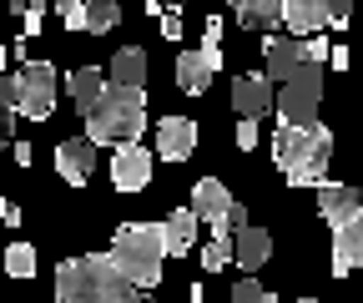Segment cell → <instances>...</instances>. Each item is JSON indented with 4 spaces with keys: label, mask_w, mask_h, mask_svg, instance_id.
<instances>
[{
    "label": "cell",
    "mask_w": 363,
    "mask_h": 303,
    "mask_svg": "<svg viewBox=\"0 0 363 303\" xmlns=\"http://www.w3.org/2000/svg\"><path fill=\"white\" fill-rule=\"evenodd\" d=\"M121 21V0H86V31L91 35H106Z\"/></svg>",
    "instance_id": "23"
},
{
    "label": "cell",
    "mask_w": 363,
    "mask_h": 303,
    "mask_svg": "<svg viewBox=\"0 0 363 303\" xmlns=\"http://www.w3.org/2000/svg\"><path fill=\"white\" fill-rule=\"evenodd\" d=\"M293 303H318V298H293Z\"/></svg>",
    "instance_id": "43"
},
{
    "label": "cell",
    "mask_w": 363,
    "mask_h": 303,
    "mask_svg": "<svg viewBox=\"0 0 363 303\" xmlns=\"http://www.w3.org/2000/svg\"><path fill=\"white\" fill-rule=\"evenodd\" d=\"M0 278H6V268H0Z\"/></svg>",
    "instance_id": "44"
},
{
    "label": "cell",
    "mask_w": 363,
    "mask_h": 303,
    "mask_svg": "<svg viewBox=\"0 0 363 303\" xmlns=\"http://www.w3.org/2000/svg\"><path fill=\"white\" fill-rule=\"evenodd\" d=\"M147 182H152V152L142 142L116 147V157H111V187L116 192H142Z\"/></svg>",
    "instance_id": "7"
},
{
    "label": "cell",
    "mask_w": 363,
    "mask_h": 303,
    "mask_svg": "<svg viewBox=\"0 0 363 303\" xmlns=\"http://www.w3.org/2000/svg\"><path fill=\"white\" fill-rule=\"evenodd\" d=\"M202 61L212 66V76L222 71V21L217 16H207V26H202Z\"/></svg>",
    "instance_id": "25"
},
{
    "label": "cell",
    "mask_w": 363,
    "mask_h": 303,
    "mask_svg": "<svg viewBox=\"0 0 363 303\" xmlns=\"http://www.w3.org/2000/svg\"><path fill=\"white\" fill-rule=\"evenodd\" d=\"M242 228H247V207H242V202H233V207L222 212V223H217L212 233H227V238H233V233H242Z\"/></svg>",
    "instance_id": "29"
},
{
    "label": "cell",
    "mask_w": 363,
    "mask_h": 303,
    "mask_svg": "<svg viewBox=\"0 0 363 303\" xmlns=\"http://www.w3.org/2000/svg\"><path fill=\"white\" fill-rule=\"evenodd\" d=\"M323 11H328V26H343V31H348V21H353V0H323Z\"/></svg>",
    "instance_id": "32"
},
{
    "label": "cell",
    "mask_w": 363,
    "mask_h": 303,
    "mask_svg": "<svg viewBox=\"0 0 363 303\" xmlns=\"http://www.w3.org/2000/svg\"><path fill=\"white\" fill-rule=\"evenodd\" d=\"M238 147H242V152L257 147V116H242V121H238Z\"/></svg>",
    "instance_id": "34"
},
{
    "label": "cell",
    "mask_w": 363,
    "mask_h": 303,
    "mask_svg": "<svg viewBox=\"0 0 363 303\" xmlns=\"http://www.w3.org/2000/svg\"><path fill=\"white\" fill-rule=\"evenodd\" d=\"M207 81H212V66L202 61V51H182V56H177V86H182L187 97H202Z\"/></svg>",
    "instance_id": "19"
},
{
    "label": "cell",
    "mask_w": 363,
    "mask_h": 303,
    "mask_svg": "<svg viewBox=\"0 0 363 303\" xmlns=\"http://www.w3.org/2000/svg\"><path fill=\"white\" fill-rule=\"evenodd\" d=\"M272 258V238H267V228H242V233H233V263L242 268V273H257L262 263Z\"/></svg>",
    "instance_id": "14"
},
{
    "label": "cell",
    "mask_w": 363,
    "mask_h": 303,
    "mask_svg": "<svg viewBox=\"0 0 363 303\" xmlns=\"http://www.w3.org/2000/svg\"><path fill=\"white\" fill-rule=\"evenodd\" d=\"M283 26L293 35H318L328 26V11H323V0H283Z\"/></svg>",
    "instance_id": "16"
},
{
    "label": "cell",
    "mask_w": 363,
    "mask_h": 303,
    "mask_svg": "<svg viewBox=\"0 0 363 303\" xmlns=\"http://www.w3.org/2000/svg\"><path fill=\"white\" fill-rule=\"evenodd\" d=\"M121 303H157V298H147V288H131V293H126Z\"/></svg>",
    "instance_id": "37"
},
{
    "label": "cell",
    "mask_w": 363,
    "mask_h": 303,
    "mask_svg": "<svg viewBox=\"0 0 363 303\" xmlns=\"http://www.w3.org/2000/svg\"><path fill=\"white\" fill-rule=\"evenodd\" d=\"M262 61H267V81H293L308 61L303 51V35H272L262 40Z\"/></svg>",
    "instance_id": "10"
},
{
    "label": "cell",
    "mask_w": 363,
    "mask_h": 303,
    "mask_svg": "<svg viewBox=\"0 0 363 303\" xmlns=\"http://www.w3.org/2000/svg\"><path fill=\"white\" fill-rule=\"evenodd\" d=\"M353 268H363V218L333 228V278L343 283Z\"/></svg>",
    "instance_id": "13"
},
{
    "label": "cell",
    "mask_w": 363,
    "mask_h": 303,
    "mask_svg": "<svg viewBox=\"0 0 363 303\" xmlns=\"http://www.w3.org/2000/svg\"><path fill=\"white\" fill-rule=\"evenodd\" d=\"M303 51H308V61L323 66V61H328V51H333V40H328L323 31H318V35H303Z\"/></svg>",
    "instance_id": "31"
},
{
    "label": "cell",
    "mask_w": 363,
    "mask_h": 303,
    "mask_svg": "<svg viewBox=\"0 0 363 303\" xmlns=\"http://www.w3.org/2000/svg\"><path fill=\"white\" fill-rule=\"evenodd\" d=\"M318 212L328 228H343L363 218V187H338V182H318Z\"/></svg>",
    "instance_id": "8"
},
{
    "label": "cell",
    "mask_w": 363,
    "mask_h": 303,
    "mask_svg": "<svg viewBox=\"0 0 363 303\" xmlns=\"http://www.w3.org/2000/svg\"><path fill=\"white\" fill-rule=\"evenodd\" d=\"M66 31H86V0H51Z\"/></svg>",
    "instance_id": "27"
},
{
    "label": "cell",
    "mask_w": 363,
    "mask_h": 303,
    "mask_svg": "<svg viewBox=\"0 0 363 303\" xmlns=\"http://www.w3.org/2000/svg\"><path fill=\"white\" fill-rule=\"evenodd\" d=\"M187 303H207V288H202V283H192V288H187Z\"/></svg>",
    "instance_id": "38"
},
{
    "label": "cell",
    "mask_w": 363,
    "mask_h": 303,
    "mask_svg": "<svg viewBox=\"0 0 363 303\" xmlns=\"http://www.w3.org/2000/svg\"><path fill=\"white\" fill-rule=\"evenodd\" d=\"M142 126H147V86H116V81H106L101 101L86 111V142L126 147V142H142Z\"/></svg>",
    "instance_id": "2"
},
{
    "label": "cell",
    "mask_w": 363,
    "mask_h": 303,
    "mask_svg": "<svg viewBox=\"0 0 363 303\" xmlns=\"http://www.w3.org/2000/svg\"><path fill=\"white\" fill-rule=\"evenodd\" d=\"M318 106H323V66L318 61H303V71L293 81H283L278 101H272V111H278L288 126H308L318 121Z\"/></svg>",
    "instance_id": "6"
},
{
    "label": "cell",
    "mask_w": 363,
    "mask_h": 303,
    "mask_svg": "<svg viewBox=\"0 0 363 303\" xmlns=\"http://www.w3.org/2000/svg\"><path fill=\"white\" fill-rule=\"evenodd\" d=\"M197 228H202L197 212H192V207H177L172 218L162 223V233H167V258H182V253H187V248L197 243Z\"/></svg>",
    "instance_id": "17"
},
{
    "label": "cell",
    "mask_w": 363,
    "mask_h": 303,
    "mask_svg": "<svg viewBox=\"0 0 363 303\" xmlns=\"http://www.w3.org/2000/svg\"><path fill=\"white\" fill-rule=\"evenodd\" d=\"M0 228H21V207H11L6 197H0Z\"/></svg>",
    "instance_id": "35"
},
{
    "label": "cell",
    "mask_w": 363,
    "mask_h": 303,
    "mask_svg": "<svg viewBox=\"0 0 363 303\" xmlns=\"http://www.w3.org/2000/svg\"><path fill=\"white\" fill-rule=\"evenodd\" d=\"M111 81L116 86H142L147 81V51L142 46H121L111 56Z\"/></svg>",
    "instance_id": "20"
},
{
    "label": "cell",
    "mask_w": 363,
    "mask_h": 303,
    "mask_svg": "<svg viewBox=\"0 0 363 303\" xmlns=\"http://www.w3.org/2000/svg\"><path fill=\"white\" fill-rule=\"evenodd\" d=\"M162 35L167 40H182V6H167L162 11Z\"/></svg>",
    "instance_id": "33"
},
{
    "label": "cell",
    "mask_w": 363,
    "mask_h": 303,
    "mask_svg": "<svg viewBox=\"0 0 363 303\" xmlns=\"http://www.w3.org/2000/svg\"><path fill=\"white\" fill-rule=\"evenodd\" d=\"M272 162L283 167V177L293 187H318V182H328V162H333V132L328 126H278L272 132Z\"/></svg>",
    "instance_id": "1"
},
{
    "label": "cell",
    "mask_w": 363,
    "mask_h": 303,
    "mask_svg": "<svg viewBox=\"0 0 363 303\" xmlns=\"http://www.w3.org/2000/svg\"><path fill=\"white\" fill-rule=\"evenodd\" d=\"M26 6H51V0H26Z\"/></svg>",
    "instance_id": "41"
},
{
    "label": "cell",
    "mask_w": 363,
    "mask_h": 303,
    "mask_svg": "<svg viewBox=\"0 0 363 303\" xmlns=\"http://www.w3.org/2000/svg\"><path fill=\"white\" fill-rule=\"evenodd\" d=\"M6 61H11V51H6V46H0V76H6Z\"/></svg>",
    "instance_id": "39"
},
{
    "label": "cell",
    "mask_w": 363,
    "mask_h": 303,
    "mask_svg": "<svg viewBox=\"0 0 363 303\" xmlns=\"http://www.w3.org/2000/svg\"><path fill=\"white\" fill-rule=\"evenodd\" d=\"M0 268H6V278L26 283V278H35L40 258H35V248H30V243H11V248H6V258H0Z\"/></svg>",
    "instance_id": "22"
},
{
    "label": "cell",
    "mask_w": 363,
    "mask_h": 303,
    "mask_svg": "<svg viewBox=\"0 0 363 303\" xmlns=\"http://www.w3.org/2000/svg\"><path fill=\"white\" fill-rule=\"evenodd\" d=\"M162 6H187V0H162Z\"/></svg>",
    "instance_id": "42"
},
{
    "label": "cell",
    "mask_w": 363,
    "mask_h": 303,
    "mask_svg": "<svg viewBox=\"0 0 363 303\" xmlns=\"http://www.w3.org/2000/svg\"><path fill=\"white\" fill-rule=\"evenodd\" d=\"M11 81L6 76H0V152H6V142H11Z\"/></svg>",
    "instance_id": "28"
},
{
    "label": "cell",
    "mask_w": 363,
    "mask_h": 303,
    "mask_svg": "<svg viewBox=\"0 0 363 303\" xmlns=\"http://www.w3.org/2000/svg\"><path fill=\"white\" fill-rule=\"evenodd\" d=\"M328 66H338V71H348V66H353V56H348V46H333V51H328Z\"/></svg>",
    "instance_id": "36"
},
{
    "label": "cell",
    "mask_w": 363,
    "mask_h": 303,
    "mask_svg": "<svg viewBox=\"0 0 363 303\" xmlns=\"http://www.w3.org/2000/svg\"><path fill=\"white\" fill-rule=\"evenodd\" d=\"M131 283L111 263V253H81L56 268V303H121Z\"/></svg>",
    "instance_id": "3"
},
{
    "label": "cell",
    "mask_w": 363,
    "mask_h": 303,
    "mask_svg": "<svg viewBox=\"0 0 363 303\" xmlns=\"http://www.w3.org/2000/svg\"><path fill=\"white\" fill-rule=\"evenodd\" d=\"M233 303H278V293H267L257 273H242V283H233Z\"/></svg>",
    "instance_id": "26"
},
{
    "label": "cell",
    "mask_w": 363,
    "mask_h": 303,
    "mask_svg": "<svg viewBox=\"0 0 363 303\" xmlns=\"http://www.w3.org/2000/svg\"><path fill=\"white\" fill-rule=\"evenodd\" d=\"M111 263L131 288H157L167 263V233L162 223H121L111 238Z\"/></svg>",
    "instance_id": "4"
},
{
    "label": "cell",
    "mask_w": 363,
    "mask_h": 303,
    "mask_svg": "<svg viewBox=\"0 0 363 303\" xmlns=\"http://www.w3.org/2000/svg\"><path fill=\"white\" fill-rule=\"evenodd\" d=\"M11 81V106L21 111V116H30V121H45L56 111V66L51 61H26L16 76H6Z\"/></svg>",
    "instance_id": "5"
},
{
    "label": "cell",
    "mask_w": 363,
    "mask_h": 303,
    "mask_svg": "<svg viewBox=\"0 0 363 303\" xmlns=\"http://www.w3.org/2000/svg\"><path fill=\"white\" fill-rule=\"evenodd\" d=\"M227 207H233V192L222 187V177H202V182L192 187V212H197L202 223H212V228H217Z\"/></svg>",
    "instance_id": "15"
},
{
    "label": "cell",
    "mask_w": 363,
    "mask_h": 303,
    "mask_svg": "<svg viewBox=\"0 0 363 303\" xmlns=\"http://www.w3.org/2000/svg\"><path fill=\"white\" fill-rule=\"evenodd\" d=\"M227 263H233V238H227V233H212V243L202 248V268H207V273H222Z\"/></svg>",
    "instance_id": "24"
},
{
    "label": "cell",
    "mask_w": 363,
    "mask_h": 303,
    "mask_svg": "<svg viewBox=\"0 0 363 303\" xmlns=\"http://www.w3.org/2000/svg\"><path fill=\"white\" fill-rule=\"evenodd\" d=\"M11 11H16V16H21V11H26V0H11Z\"/></svg>",
    "instance_id": "40"
},
{
    "label": "cell",
    "mask_w": 363,
    "mask_h": 303,
    "mask_svg": "<svg viewBox=\"0 0 363 303\" xmlns=\"http://www.w3.org/2000/svg\"><path fill=\"white\" fill-rule=\"evenodd\" d=\"M272 101H278V97H272V81H267V76L247 71V76L233 81V111H238V116H267Z\"/></svg>",
    "instance_id": "12"
},
{
    "label": "cell",
    "mask_w": 363,
    "mask_h": 303,
    "mask_svg": "<svg viewBox=\"0 0 363 303\" xmlns=\"http://www.w3.org/2000/svg\"><path fill=\"white\" fill-rule=\"evenodd\" d=\"M106 81H111V76H101L96 66H81V71H76V76L66 81V86H71V101H76V111H81V116H86L91 106L101 101V92H106Z\"/></svg>",
    "instance_id": "18"
},
{
    "label": "cell",
    "mask_w": 363,
    "mask_h": 303,
    "mask_svg": "<svg viewBox=\"0 0 363 303\" xmlns=\"http://www.w3.org/2000/svg\"><path fill=\"white\" fill-rule=\"evenodd\" d=\"M283 21V0H242L238 6V26L242 31H272Z\"/></svg>",
    "instance_id": "21"
},
{
    "label": "cell",
    "mask_w": 363,
    "mask_h": 303,
    "mask_svg": "<svg viewBox=\"0 0 363 303\" xmlns=\"http://www.w3.org/2000/svg\"><path fill=\"white\" fill-rule=\"evenodd\" d=\"M197 152V121L192 116H167L157 121V157L162 162H187Z\"/></svg>",
    "instance_id": "11"
},
{
    "label": "cell",
    "mask_w": 363,
    "mask_h": 303,
    "mask_svg": "<svg viewBox=\"0 0 363 303\" xmlns=\"http://www.w3.org/2000/svg\"><path fill=\"white\" fill-rule=\"evenodd\" d=\"M45 11H51V6H26V11H21V35H26V40H35V35H40Z\"/></svg>",
    "instance_id": "30"
},
{
    "label": "cell",
    "mask_w": 363,
    "mask_h": 303,
    "mask_svg": "<svg viewBox=\"0 0 363 303\" xmlns=\"http://www.w3.org/2000/svg\"><path fill=\"white\" fill-rule=\"evenodd\" d=\"M56 172H61V182L86 187V182H91V172H96V142H86V137L56 142Z\"/></svg>",
    "instance_id": "9"
}]
</instances>
